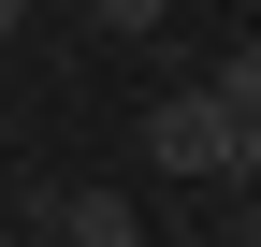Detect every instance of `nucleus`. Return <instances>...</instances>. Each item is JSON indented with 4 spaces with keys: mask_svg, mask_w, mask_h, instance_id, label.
Returning <instances> with one entry per match:
<instances>
[{
    "mask_svg": "<svg viewBox=\"0 0 261 247\" xmlns=\"http://www.w3.org/2000/svg\"><path fill=\"white\" fill-rule=\"evenodd\" d=\"M15 29H29V0H0V44H15Z\"/></svg>",
    "mask_w": 261,
    "mask_h": 247,
    "instance_id": "39448f33",
    "label": "nucleus"
},
{
    "mask_svg": "<svg viewBox=\"0 0 261 247\" xmlns=\"http://www.w3.org/2000/svg\"><path fill=\"white\" fill-rule=\"evenodd\" d=\"M203 87H218V116H232V175H261V44H232Z\"/></svg>",
    "mask_w": 261,
    "mask_h": 247,
    "instance_id": "f03ea898",
    "label": "nucleus"
},
{
    "mask_svg": "<svg viewBox=\"0 0 261 247\" xmlns=\"http://www.w3.org/2000/svg\"><path fill=\"white\" fill-rule=\"evenodd\" d=\"M0 233H15V189H0Z\"/></svg>",
    "mask_w": 261,
    "mask_h": 247,
    "instance_id": "423d86ee",
    "label": "nucleus"
},
{
    "mask_svg": "<svg viewBox=\"0 0 261 247\" xmlns=\"http://www.w3.org/2000/svg\"><path fill=\"white\" fill-rule=\"evenodd\" d=\"M58 247H145V233H130L116 189H73V204H58Z\"/></svg>",
    "mask_w": 261,
    "mask_h": 247,
    "instance_id": "7ed1b4c3",
    "label": "nucleus"
},
{
    "mask_svg": "<svg viewBox=\"0 0 261 247\" xmlns=\"http://www.w3.org/2000/svg\"><path fill=\"white\" fill-rule=\"evenodd\" d=\"M160 15H174V0H102V29H116V44H145Z\"/></svg>",
    "mask_w": 261,
    "mask_h": 247,
    "instance_id": "20e7f679",
    "label": "nucleus"
},
{
    "mask_svg": "<svg viewBox=\"0 0 261 247\" xmlns=\"http://www.w3.org/2000/svg\"><path fill=\"white\" fill-rule=\"evenodd\" d=\"M145 160H160V175H232V116H218V87L145 102Z\"/></svg>",
    "mask_w": 261,
    "mask_h": 247,
    "instance_id": "f257e3e1",
    "label": "nucleus"
}]
</instances>
